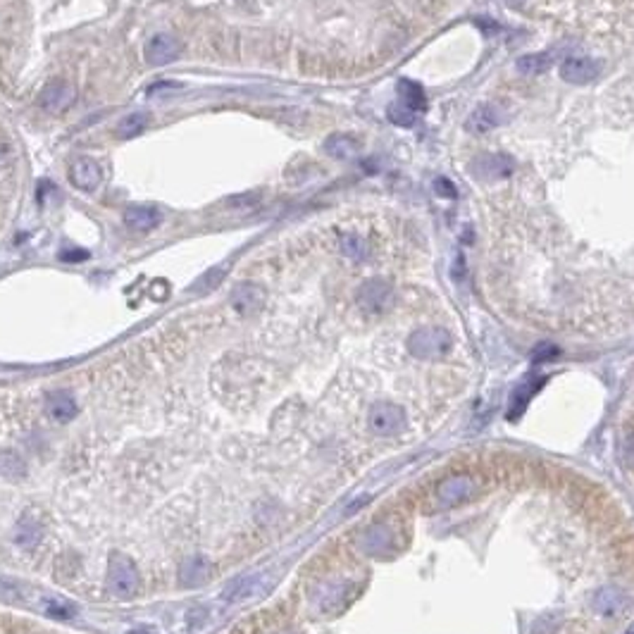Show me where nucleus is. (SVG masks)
Listing matches in <instances>:
<instances>
[{"label": "nucleus", "mask_w": 634, "mask_h": 634, "mask_svg": "<svg viewBox=\"0 0 634 634\" xmlns=\"http://www.w3.org/2000/svg\"><path fill=\"white\" fill-rule=\"evenodd\" d=\"M453 339L444 327H422L408 337V353L420 360H437L451 351Z\"/></svg>", "instance_id": "obj_1"}, {"label": "nucleus", "mask_w": 634, "mask_h": 634, "mask_svg": "<svg viewBox=\"0 0 634 634\" xmlns=\"http://www.w3.org/2000/svg\"><path fill=\"white\" fill-rule=\"evenodd\" d=\"M138 584H141V577H138L136 565L131 563L129 558L124 556H115L110 563V589L115 596L119 599H131L133 594L138 591Z\"/></svg>", "instance_id": "obj_2"}, {"label": "nucleus", "mask_w": 634, "mask_h": 634, "mask_svg": "<svg viewBox=\"0 0 634 634\" xmlns=\"http://www.w3.org/2000/svg\"><path fill=\"white\" fill-rule=\"evenodd\" d=\"M367 422H370V430L375 434L391 437V434H396L405 427V410L393 403H377L370 408Z\"/></svg>", "instance_id": "obj_3"}, {"label": "nucleus", "mask_w": 634, "mask_h": 634, "mask_svg": "<svg viewBox=\"0 0 634 634\" xmlns=\"http://www.w3.org/2000/svg\"><path fill=\"white\" fill-rule=\"evenodd\" d=\"M143 53H146V60H148L151 65L163 67V65L172 62V60L179 58V53H182V43H179V38L172 36V33H155V36L146 43Z\"/></svg>", "instance_id": "obj_4"}, {"label": "nucleus", "mask_w": 634, "mask_h": 634, "mask_svg": "<svg viewBox=\"0 0 634 634\" xmlns=\"http://www.w3.org/2000/svg\"><path fill=\"white\" fill-rule=\"evenodd\" d=\"M75 100H77L75 86L67 84V82H53L45 86L41 91V96H38V108L55 115V112H65Z\"/></svg>", "instance_id": "obj_5"}, {"label": "nucleus", "mask_w": 634, "mask_h": 634, "mask_svg": "<svg viewBox=\"0 0 634 634\" xmlns=\"http://www.w3.org/2000/svg\"><path fill=\"white\" fill-rule=\"evenodd\" d=\"M393 300V291L391 286L382 282V279H372V282H365L358 291V303L360 308L367 312H382L389 308V303Z\"/></svg>", "instance_id": "obj_6"}, {"label": "nucleus", "mask_w": 634, "mask_h": 634, "mask_svg": "<svg viewBox=\"0 0 634 634\" xmlns=\"http://www.w3.org/2000/svg\"><path fill=\"white\" fill-rule=\"evenodd\" d=\"M70 182L82 191H96L103 182L100 165L93 158H77L70 170Z\"/></svg>", "instance_id": "obj_7"}, {"label": "nucleus", "mask_w": 634, "mask_h": 634, "mask_svg": "<svg viewBox=\"0 0 634 634\" xmlns=\"http://www.w3.org/2000/svg\"><path fill=\"white\" fill-rule=\"evenodd\" d=\"M472 493H475V482L467 477H451L439 486L437 491V501L444 508H451V505H458L463 501H470Z\"/></svg>", "instance_id": "obj_8"}, {"label": "nucleus", "mask_w": 634, "mask_h": 634, "mask_svg": "<svg viewBox=\"0 0 634 634\" xmlns=\"http://www.w3.org/2000/svg\"><path fill=\"white\" fill-rule=\"evenodd\" d=\"M265 305V291L258 284H239L231 291V308L239 315H253Z\"/></svg>", "instance_id": "obj_9"}, {"label": "nucleus", "mask_w": 634, "mask_h": 634, "mask_svg": "<svg viewBox=\"0 0 634 634\" xmlns=\"http://www.w3.org/2000/svg\"><path fill=\"white\" fill-rule=\"evenodd\" d=\"M599 75V65L596 60L591 58H567L563 65H560V77L570 84H589L594 82Z\"/></svg>", "instance_id": "obj_10"}, {"label": "nucleus", "mask_w": 634, "mask_h": 634, "mask_svg": "<svg viewBox=\"0 0 634 634\" xmlns=\"http://www.w3.org/2000/svg\"><path fill=\"white\" fill-rule=\"evenodd\" d=\"M160 212L158 208H148V205H131L124 210V224L133 231H148L155 229L160 224Z\"/></svg>", "instance_id": "obj_11"}, {"label": "nucleus", "mask_w": 634, "mask_h": 634, "mask_svg": "<svg viewBox=\"0 0 634 634\" xmlns=\"http://www.w3.org/2000/svg\"><path fill=\"white\" fill-rule=\"evenodd\" d=\"M472 170H475V175L479 177H486V179H498V177H505L510 175L513 170V163L508 155H482L477 158L475 163H472Z\"/></svg>", "instance_id": "obj_12"}, {"label": "nucleus", "mask_w": 634, "mask_h": 634, "mask_svg": "<svg viewBox=\"0 0 634 634\" xmlns=\"http://www.w3.org/2000/svg\"><path fill=\"white\" fill-rule=\"evenodd\" d=\"M263 586H265V582H263V577H260V575H248V577L244 575V577H236L229 586H226L222 599L231 601V603H234V601H244V599L256 596L258 591H263Z\"/></svg>", "instance_id": "obj_13"}, {"label": "nucleus", "mask_w": 634, "mask_h": 634, "mask_svg": "<svg viewBox=\"0 0 634 634\" xmlns=\"http://www.w3.org/2000/svg\"><path fill=\"white\" fill-rule=\"evenodd\" d=\"M179 577H182V584L186 586H200L210 577V563L203 556L186 558L182 567H179Z\"/></svg>", "instance_id": "obj_14"}, {"label": "nucleus", "mask_w": 634, "mask_h": 634, "mask_svg": "<svg viewBox=\"0 0 634 634\" xmlns=\"http://www.w3.org/2000/svg\"><path fill=\"white\" fill-rule=\"evenodd\" d=\"M544 379L539 377H532L527 379V382H523L518 386L515 391H513V398H510V410H508V420H518V415H523V410L527 408V403L532 400V396L537 393L539 389H542Z\"/></svg>", "instance_id": "obj_15"}, {"label": "nucleus", "mask_w": 634, "mask_h": 634, "mask_svg": "<svg viewBox=\"0 0 634 634\" xmlns=\"http://www.w3.org/2000/svg\"><path fill=\"white\" fill-rule=\"evenodd\" d=\"M324 151L329 153L332 158L349 160V158H356L358 155L360 143L353 136H349V133H334V136H329L324 141Z\"/></svg>", "instance_id": "obj_16"}, {"label": "nucleus", "mask_w": 634, "mask_h": 634, "mask_svg": "<svg viewBox=\"0 0 634 634\" xmlns=\"http://www.w3.org/2000/svg\"><path fill=\"white\" fill-rule=\"evenodd\" d=\"M48 412H50L53 420H58V422H70V420L77 415L75 398H72L67 391L50 393V396H48Z\"/></svg>", "instance_id": "obj_17"}, {"label": "nucleus", "mask_w": 634, "mask_h": 634, "mask_svg": "<svg viewBox=\"0 0 634 634\" xmlns=\"http://www.w3.org/2000/svg\"><path fill=\"white\" fill-rule=\"evenodd\" d=\"M594 606H596V611L601 616L613 618V616H620V613L627 608V599L623 594H618L616 589H601L596 594V599H594Z\"/></svg>", "instance_id": "obj_18"}, {"label": "nucleus", "mask_w": 634, "mask_h": 634, "mask_svg": "<svg viewBox=\"0 0 634 634\" xmlns=\"http://www.w3.org/2000/svg\"><path fill=\"white\" fill-rule=\"evenodd\" d=\"M498 124H501V112H498V108H493V105H482V108H477L470 115V119H467V129L475 131V133L489 131Z\"/></svg>", "instance_id": "obj_19"}, {"label": "nucleus", "mask_w": 634, "mask_h": 634, "mask_svg": "<svg viewBox=\"0 0 634 634\" xmlns=\"http://www.w3.org/2000/svg\"><path fill=\"white\" fill-rule=\"evenodd\" d=\"M553 65V58L549 53H530V55H523L518 60V72L527 77H537V75H546Z\"/></svg>", "instance_id": "obj_20"}, {"label": "nucleus", "mask_w": 634, "mask_h": 634, "mask_svg": "<svg viewBox=\"0 0 634 634\" xmlns=\"http://www.w3.org/2000/svg\"><path fill=\"white\" fill-rule=\"evenodd\" d=\"M391 542H393V534H391L389 527L377 525V527H372V530H367V534H365V551L386 553V551H389Z\"/></svg>", "instance_id": "obj_21"}, {"label": "nucleus", "mask_w": 634, "mask_h": 634, "mask_svg": "<svg viewBox=\"0 0 634 634\" xmlns=\"http://www.w3.org/2000/svg\"><path fill=\"white\" fill-rule=\"evenodd\" d=\"M398 91H400V103L408 105L410 110L420 112L427 105L422 86L415 84V82H410V79H403V82H398Z\"/></svg>", "instance_id": "obj_22"}, {"label": "nucleus", "mask_w": 634, "mask_h": 634, "mask_svg": "<svg viewBox=\"0 0 634 634\" xmlns=\"http://www.w3.org/2000/svg\"><path fill=\"white\" fill-rule=\"evenodd\" d=\"M151 117L146 115V112H131V115H126L119 119L117 124V136L119 138H131V136H138L141 131H146V126H148Z\"/></svg>", "instance_id": "obj_23"}, {"label": "nucleus", "mask_w": 634, "mask_h": 634, "mask_svg": "<svg viewBox=\"0 0 634 634\" xmlns=\"http://www.w3.org/2000/svg\"><path fill=\"white\" fill-rule=\"evenodd\" d=\"M36 537H38V523L31 518V513H26V515L19 520V527H17V544L29 546Z\"/></svg>", "instance_id": "obj_24"}, {"label": "nucleus", "mask_w": 634, "mask_h": 634, "mask_svg": "<svg viewBox=\"0 0 634 634\" xmlns=\"http://www.w3.org/2000/svg\"><path fill=\"white\" fill-rule=\"evenodd\" d=\"M341 251L351 260H363L367 256V244L360 236H356V234H349V236L341 239Z\"/></svg>", "instance_id": "obj_25"}, {"label": "nucleus", "mask_w": 634, "mask_h": 634, "mask_svg": "<svg viewBox=\"0 0 634 634\" xmlns=\"http://www.w3.org/2000/svg\"><path fill=\"white\" fill-rule=\"evenodd\" d=\"M386 115L396 126H412V122H415V110H410L403 103H393Z\"/></svg>", "instance_id": "obj_26"}, {"label": "nucleus", "mask_w": 634, "mask_h": 634, "mask_svg": "<svg viewBox=\"0 0 634 634\" xmlns=\"http://www.w3.org/2000/svg\"><path fill=\"white\" fill-rule=\"evenodd\" d=\"M434 191H437V196H442V198H456L458 196L456 184H453L451 179H446V177L434 179Z\"/></svg>", "instance_id": "obj_27"}, {"label": "nucleus", "mask_w": 634, "mask_h": 634, "mask_svg": "<svg viewBox=\"0 0 634 634\" xmlns=\"http://www.w3.org/2000/svg\"><path fill=\"white\" fill-rule=\"evenodd\" d=\"M224 277V267H215V270H210L208 275H205L203 279H198V291H205V289H215V286L219 284V279Z\"/></svg>", "instance_id": "obj_28"}, {"label": "nucleus", "mask_w": 634, "mask_h": 634, "mask_svg": "<svg viewBox=\"0 0 634 634\" xmlns=\"http://www.w3.org/2000/svg\"><path fill=\"white\" fill-rule=\"evenodd\" d=\"M45 613H48V616H53V618H60V620H67V618L75 616V611H72L70 606L60 603V601H50V603L45 606Z\"/></svg>", "instance_id": "obj_29"}, {"label": "nucleus", "mask_w": 634, "mask_h": 634, "mask_svg": "<svg viewBox=\"0 0 634 634\" xmlns=\"http://www.w3.org/2000/svg\"><path fill=\"white\" fill-rule=\"evenodd\" d=\"M556 356H558L556 346H542V349L534 353V358H537V360H549V358H556Z\"/></svg>", "instance_id": "obj_30"}, {"label": "nucleus", "mask_w": 634, "mask_h": 634, "mask_svg": "<svg viewBox=\"0 0 634 634\" xmlns=\"http://www.w3.org/2000/svg\"><path fill=\"white\" fill-rule=\"evenodd\" d=\"M160 89H179V84H177V82H163V84H155V86H151L148 93H151V96H155V93H158Z\"/></svg>", "instance_id": "obj_31"}, {"label": "nucleus", "mask_w": 634, "mask_h": 634, "mask_svg": "<svg viewBox=\"0 0 634 634\" xmlns=\"http://www.w3.org/2000/svg\"><path fill=\"white\" fill-rule=\"evenodd\" d=\"M62 258L65 260H84L86 253L84 251H79V253H62Z\"/></svg>", "instance_id": "obj_32"}, {"label": "nucleus", "mask_w": 634, "mask_h": 634, "mask_svg": "<svg viewBox=\"0 0 634 634\" xmlns=\"http://www.w3.org/2000/svg\"><path fill=\"white\" fill-rule=\"evenodd\" d=\"M129 634H155V632H153V630H133Z\"/></svg>", "instance_id": "obj_33"}, {"label": "nucleus", "mask_w": 634, "mask_h": 634, "mask_svg": "<svg viewBox=\"0 0 634 634\" xmlns=\"http://www.w3.org/2000/svg\"><path fill=\"white\" fill-rule=\"evenodd\" d=\"M632 634H634V632H632Z\"/></svg>", "instance_id": "obj_34"}]
</instances>
